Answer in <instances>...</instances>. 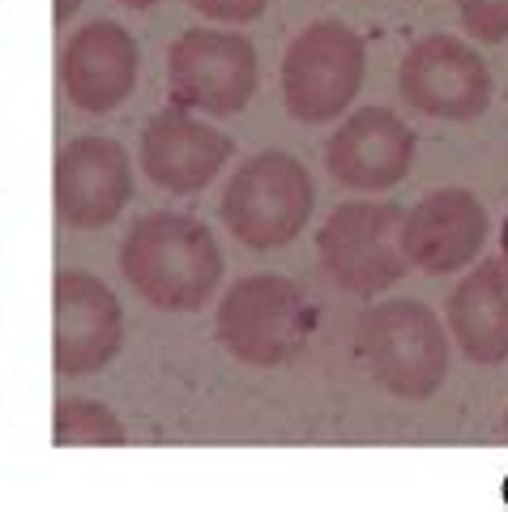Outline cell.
Listing matches in <instances>:
<instances>
[{"label": "cell", "instance_id": "6da1fadb", "mask_svg": "<svg viewBox=\"0 0 508 512\" xmlns=\"http://www.w3.org/2000/svg\"><path fill=\"white\" fill-rule=\"evenodd\" d=\"M120 274L158 312H201L222 282V248L201 218L154 210L124 235Z\"/></svg>", "mask_w": 508, "mask_h": 512}, {"label": "cell", "instance_id": "7a4b0ae2", "mask_svg": "<svg viewBox=\"0 0 508 512\" xmlns=\"http://www.w3.org/2000/svg\"><path fill=\"white\" fill-rule=\"evenodd\" d=\"M355 355L380 389L427 402L449 380V333L419 299H380L355 320Z\"/></svg>", "mask_w": 508, "mask_h": 512}, {"label": "cell", "instance_id": "3957f363", "mask_svg": "<svg viewBox=\"0 0 508 512\" xmlns=\"http://www.w3.org/2000/svg\"><path fill=\"white\" fill-rule=\"evenodd\" d=\"M214 329L231 359L248 367H282L312 342L316 312L299 282L282 274H252L218 299Z\"/></svg>", "mask_w": 508, "mask_h": 512}, {"label": "cell", "instance_id": "277c9868", "mask_svg": "<svg viewBox=\"0 0 508 512\" xmlns=\"http://www.w3.org/2000/svg\"><path fill=\"white\" fill-rule=\"evenodd\" d=\"M316 205V188L308 167L295 154L261 150L244 158L222 188L218 214L227 231L252 252L282 248L308 227Z\"/></svg>", "mask_w": 508, "mask_h": 512}, {"label": "cell", "instance_id": "5b68a950", "mask_svg": "<svg viewBox=\"0 0 508 512\" xmlns=\"http://www.w3.org/2000/svg\"><path fill=\"white\" fill-rule=\"evenodd\" d=\"M368 73V47L346 22H308L282 56V103L299 124H333L355 103Z\"/></svg>", "mask_w": 508, "mask_h": 512}, {"label": "cell", "instance_id": "8992f818", "mask_svg": "<svg viewBox=\"0 0 508 512\" xmlns=\"http://www.w3.org/2000/svg\"><path fill=\"white\" fill-rule=\"evenodd\" d=\"M398 201H342L316 231V256L333 286L351 295H385L406 278Z\"/></svg>", "mask_w": 508, "mask_h": 512}, {"label": "cell", "instance_id": "52a82bcc", "mask_svg": "<svg viewBox=\"0 0 508 512\" xmlns=\"http://www.w3.org/2000/svg\"><path fill=\"white\" fill-rule=\"evenodd\" d=\"M257 77V47L227 26H193L167 52L171 99L201 116H240L257 94Z\"/></svg>", "mask_w": 508, "mask_h": 512}, {"label": "cell", "instance_id": "ba28073f", "mask_svg": "<svg viewBox=\"0 0 508 512\" xmlns=\"http://www.w3.org/2000/svg\"><path fill=\"white\" fill-rule=\"evenodd\" d=\"M491 69L479 56V47L453 35L419 39L398 64V94L410 111L432 120H479L491 103Z\"/></svg>", "mask_w": 508, "mask_h": 512}, {"label": "cell", "instance_id": "9c48e42d", "mask_svg": "<svg viewBox=\"0 0 508 512\" xmlns=\"http://www.w3.org/2000/svg\"><path fill=\"white\" fill-rule=\"evenodd\" d=\"M133 201V158L111 137H73L56 150L52 205L69 231H103Z\"/></svg>", "mask_w": 508, "mask_h": 512}, {"label": "cell", "instance_id": "30bf717a", "mask_svg": "<svg viewBox=\"0 0 508 512\" xmlns=\"http://www.w3.org/2000/svg\"><path fill=\"white\" fill-rule=\"evenodd\" d=\"M124 312L103 278L60 269L52 282V363L60 376H94L120 355Z\"/></svg>", "mask_w": 508, "mask_h": 512}, {"label": "cell", "instance_id": "8fae6325", "mask_svg": "<svg viewBox=\"0 0 508 512\" xmlns=\"http://www.w3.org/2000/svg\"><path fill=\"white\" fill-rule=\"evenodd\" d=\"M137 73H141L137 39L120 22H107V18L82 22L60 43V56H56L60 94L77 111H86V116L116 111L137 90Z\"/></svg>", "mask_w": 508, "mask_h": 512}, {"label": "cell", "instance_id": "7c38bea8", "mask_svg": "<svg viewBox=\"0 0 508 512\" xmlns=\"http://www.w3.org/2000/svg\"><path fill=\"white\" fill-rule=\"evenodd\" d=\"M325 167L346 192H389L415 167V133L389 107H363L333 128Z\"/></svg>", "mask_w": 508, "mask_h": 512}, {"label": "cell", "instance_id": "4fadbf2b", "mask_svg": "<svg viewBox=\"0 0 508 512\" xmlns=\"http://www.w3.org/2000/svg\"><path fill=\"white\" fill-rule=\"evenodd\" d=\"M235 141L218 133L214 124L197 120L188 107H163L141 128V171L146 180L176 197H193L214 184V175L227 167Z\"/></svg>", "mask_w": 508, "mask_h": 512}, {"label": "cell", "instance_id": "5bb4252c", "mask_svg": "<svg viewBox=\"0 0 508 512\" xmlns=\"http://www.w3.org/2000/svg\"><path fill=\"white\" fill-rule=\"evenodd\" d=\"M491 218L470 188H436L402 214V252L423 274H453L479 261Z\"/></svg>", "mask_w": 508, "mask_h": 512}, {"label": "cell", "instance_id": "9a60e30c", "mask_svg": "<svg viewBox=\"0 0 508 512\" xmlns=\"http://www.w3.org/2000/svg\"><path fill=\"white\" fill-rule=\"evenodd\" d=\"M453 342L479 367H496L508 359V261L491 256L466 274V282L449 295L444 308Z\"/></svg>", "mask_w": 508, "mask_h": 512}, {"label": "cell", "instance_id": "2e32d148", "mask_svg": "<svg viewBox=\"0 0 508 512\" xmlns=\"http://www.w3.org/2000/svg\"><path fill=\"white\" fill-rule=\"evenodd\" d=\"M52 440L60 448H77V444L116 448V444L129 440V431H124V423L103 402H90V397H65V402H56V410H52Z\"/></svg>", "mask_w": 508, "mask_h": 512}, {"label": "cell", "instance_id": "e0dca14e", "mask_svg": "<svg viewBox=\"0 0 508 512\" xmlns=\"http://www.w3.org/2000/svg\"><path fill=\"white\" fill-rule=\"evenodd\" d=\"M457 18H462L466 35L479 43L508 39V0H457Z\"/></svg>", "mask_w": 508, "mask_h": 512}, {"label": "cell", "instance_id": "ac0fdd59", "mask_svg": "<svg viewBox=\"0 0 508 512\" xmlns=\"http://www.w3.org/2000/svg\"><path fill=\"white\" fill-rule=\"evenodd\" d=\"M205 22H222V26H244L257 22L269 9V0H188Z\"/></svg>", "mask_w": 508, "mask_h": 512}, {"label": "cell", "instance_id": "d6986e66", "mask_svg": "<svg viewBox=\"0 0 508 512\" xmlns=\"http://www.w3.org/2000/svg\"><path fill=\"white\" fill-rule=\"evenodd\" d=\"M77 9H82V0H52V22H56V26H65Z\"/></svg>", "mask_w": 508, "mask_h": 512}, {"label": "cell", "instance_id": "ffe728a7", "mask_svg": "<svg viewBox=\"0 0 508 512\" xmlns=\"http://www.w3.org/2000/svg\"><path fill=\"white\" fill-rule=\"evenodd\" d=\"M120 5H129V9H150V5H158V0H120Z\"/></svg>", "mask_w": 508, "mask_h": 512}, {"label": "cell", "instance_id": "44dd1931", "mask_svg": "<svg viewBox=\"0 0 508 512\" xmlns=\"http://www.w3.org/2000/svg\"><path fill=\"white\" fill-rule=\"evenodd\" d=\"M504 436H508V414H504Z\"/></svg>", "mask_w": 508, "mask_h": 512}]
</instances>
